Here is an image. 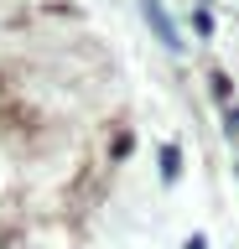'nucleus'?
I'll use <instances>...</instances> for the list:
<instances>
[{
    "label": "nucleus",
    "mask_w": 239,
    "mask_h": 249,
    "mask_svg": "<svg viewBox=\"0 0 239 249\" xmlns=\"http://www.w3.org/2000/svg\"><path fill=\"white\" fill-rule=\"evenodd\" d=\"M161 171H166V182L177 177V145H166V151H161Z\"/></svg>",
    "instance_id": "obj_2"
},
{
    "label": "nucleus",
    "mask_w": 239,
    "mask_h": 249,
    "mask_svg": "<svg viewBox=\"0 0 239 249\" xmlns=\"http://www.w3.org/2000/svg\"><path fill=\"white\" fill-rule=\"evenodd\" d=\"M234 120H239V109H234Z\"/></svg>",
    "instance_id": "obj_3"
},
{
    "label": "nucleus",
    "mask_w": 239,
    "mask_h": 249,
    "mask_svg": "<svg viewBox=\"0 0 239 249\" xmlns=\"http://www.w3.org/2000/svg\"><path fill=\"white\" fill-rule=\"evenodd\" d=\"M141 5H146V21L156 26V36H161V42H166V47H182V42H177V26L166 21V11H161L156 0H141Z\"/></svg>",
    "instance_id": "obj_1"
}]
</instances>
